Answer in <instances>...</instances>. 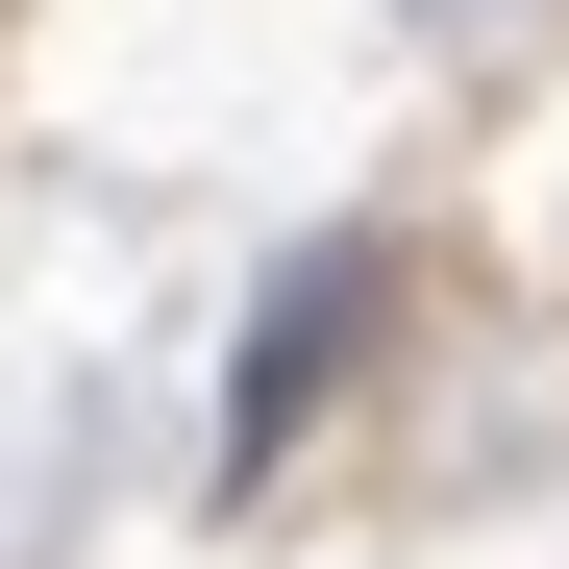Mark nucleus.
Returning <instances> with one entry per match:
<instances>
[{
	"label": "nucleus",
	"instance_id": "nucleus-1",
	"mask_svg": "<svg viewBox=\"0 0 569 569\" xmlns=\"http://www.w3.org/2000/svg\"><path fill=\"white\" fill-rule=\"evenodd\" d=\"M347 322H371V248H322L298 298H272V347H248V397H223V470H272V446L322 421V371H347Z\"/></svg>",
	"mask_w": 569,
	"mask_h": 569
}]
</instances>
